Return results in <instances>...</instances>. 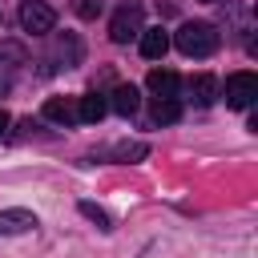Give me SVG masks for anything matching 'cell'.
I'll list each match as a JSON object with an SVG mask.
<instances>
[{"instance_id":"cell-1","label":"cell","mask_w":258,"mask_h":258,"mask_svg":"<svg viewBox=\"0 0 258 258\" xmlns=\"http://www.w3.org/2000/svg\"><path fill=\"white\" fill-rule=\"evenodd\" d=\"M173 44H177L185 56H210V52H218L222 36H218V28H214L210 20H185V24L173 32Z\"/></svg>"},{"instance_id":"cell-2","label":"cell","mask_w":258,"mask_h":258,"mask_svg":"<svg viewBox=\"0 0 258 258\" xmlns=\"http://www.w3.org/2000/svg\"><path fill=\"white\" fill-rule=\"evenodd\" d=\"M141 28H145V12H141V4H125V8H117L113 20H109V36H113V44H129L133 36H141Z\"/></svg>"},{"instance_id":"cell-3","label":"cell","mask_w":258,"mask_h":258,"mask_svg":"<svg viewBox=\"0 0 258 258\" xmlns=\"http://www.w3.org/2000/svg\"><path fill=\"white\" fill-rule=\"evenodd\" d=\"M254 97H258V77H254L250 69L226 77V105H230V109H250Z\"/></svg>"},{"instance_id":"cell-4","label":"cell","mask_w":258,"mask_h":258,"mask_svg":"<svg viewBox=\"0 0 258 258\" xmlns=\"http://www.w3.org/2000/svg\"><path fill=\"white\" fill-rule=\"evenodd\" d=\"M20 24H24V32H32V36H44V32H52V24H56V12H52L44 0H24V4H20Z\"/></svg>"},{"instance_id":"cell-5","label":"cell","mask_w":258,"mask_h":258,"mask_svg":"<svg viewBox=\"0 0 258 258\" xmlns=\"http://www.w3.org/2000/svg\"><path fill=\"white\" fill-rule=\"evenodd\" d=\"M36 230V214L32 210H0V234H28Z\"/></svg>"},{"instance_id":"cell-6","label":"cell","mask_w":258,"mask_h":258,"mask_svg":"<svg viewBox=\"0 0 258 258\" xmlns=\"http://www.w3.org/2000/svg\"><path fill=\"white\" fill-rule=\"evenodd\" d=\"M169 52V32L165 28H141V56L145 60H161Z\"/></svg>"},{"instance_id":"cell-7","label":"cell","mask_w":258,"mask_h":258,"mask_svg":"<svg viewBox=\"0 0 258 258\" xmlns=\"http://www.w3.org/2000/svg\"><path fill=\"white\" fill-rule=\"evenodd\" d=\"M149 93H157V101H173L177 97V73L173 69H149Z\"/></svg>"},{"instance_id":"cell-8","label":"cell","mask_w":258,"mask_h":258,"mask_svg":"<svg viewBox=\"0 0 258 258\" xmlns=\"http://www.w3.org/2000/svg\"><path fill=\"white\" fill-rule=\"evenodd\" d=\"M105 109H109V101H105L101 93H85V97H77V121H85V125H97V121L105 117Z\"/></svg>"},{"instance_id":"cell-9","label":"cell","mask_w":258,"mask_h":258,"mask_svg":"<svg viewBox=\"0 0 258 258\" xmlns=\"http://www.w3.org/2000/svg\"><path fill=\"white\" fill-rule=\"evenodd\" d=\"M101 157L105 161H141V157H149V145L145 141H121V145H109V149H101Z\"/></svg>"},{"instance_id":"cell-10","label":"cell","mask_w":258,"mask_h":258,"mask_svg":"<svg viewBox=\"0 0 258 258\" xmlns=\"http://www.w3.org/2000/svg\"><path fill=\"white\" fill-rule=\"evenodd\" d=\"M44 117L60 121V125H73L77 121V97H48L44 101Z\"/></svg>"},{"instance_id":"cell-11","label":"cell","mask_w":258,"mask_h":258,"mask_svg":"<svg viewBox=\"0 0 258 258\" xmlns=\"http://www.w3.org/2000/svg\"><path fill=\"white\" fill-rule=\"evenodd\" d=\"M189 97H194V105H214V97H218V81H214L210 73L189 77Z\"/></svg>"},{"instance_id":"cell-12","label":"cell","mask_w":258,"mask_h":258,"mask_svg":"<svg viewBox=\"0 0 258 258\" xmlns=\"http://www.w3.org/2000/svg\"><path fill=\"white\" fill-rule=\"evenodd\" d=\"M113 113H121V117H129V113H137V105H141V97H137V89L133 85H117L113 89Z\"/></svg>"},{"instance_id":"cell-13","label":"cell","mask_w":258,"mask_h":258,"mask_svg":"<svg viewBox=\"0 0 258 258\" xmlns=\"http://www.w3.org/2000/svg\"><path fill=\"white\" fill-rule=\"evenodd\" d=\"M181 117V105L177 101H153V121L157 125H169V121H177Z\"/></svg>"},{"instance_id":"cell-14","label":"cell","mask_w":258,"mask_h":258,"mask_svg":"<svg viewBox=\"0 0 258 258\" xmlns=\"http://www.w3.org/2000/svg\"><path fill=\"white\" fill-rule=\"evenodd\" d=\"M56 56H60L64 64H77V60H81V40H77V36L69 32V36H64L60 44H56Z\"/></svg>"},{"instance_id":"cell-15","label":"cell","mask_w":258,"mask_h":258,"mask_svg":"<svg viewBox=\"0 0 258 258\" xmlns=\"http://www.w3.org/2000/svg\"><path fill=\"white\" fill-rule=\"evenodd\" d=\"M77 210H81V214H85V218H89V222H97V226H101V230H113V218H109V214H105V210H101V206H97V202H81V206H77Z\"/></svg>"},{"instance_id":"cell-16","label":"cell","mask_w":258,"mask_h":258,"mask_svg":"<svg viewBox=\"0 0 258 258\" xmlns=\"http://www.w3.org/2000/svg\"><path fill=\"white\" fill-rule=\"evenodd\" d=\"M97 12H101V0H81V4H77V16H81V20H93Z\"/></svg>"},{"instance_id":"cell-17","label":"cell","mask_w":258,"mask_h":258,"mask_svg":"<svg viewBox=\"0 0 258 258\" xmlns=\"http://www.w3.org/2000/svg\"><path fill=\"white\" fill-rule=\"evenodd\" d=\"M4 60H16V64H20V60H24V48H20V44H0V64H4Z\"/></svg>"},{"instance_id":"cell-18","label":"cell","mask_w":258,"mask_h":258,"mask_svg":"<svg viewBox=\"0 0 258 258\" xmlns=\"http://www.w3.org/2000/svg\"><path fill=\"white\" fill-rule=\"evenodd\" d=\"M8 125H12V117H8V109H0V137L8 133Z\"/></svg>"},{"instance_id":"cell-19","label":"cell","mask_w":258,"mask_h":258,"mask_svg":"<svg viewBox=\"0 0 258 258\" xmlns=\"http://www.w3.org/2000/svg\"><path fill=\"white\" fill-rule=\"evenodd\" d=\"M206 4H210V0H206Z\"/></svg>"}]
</instances>
